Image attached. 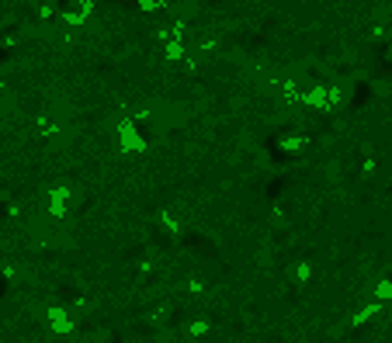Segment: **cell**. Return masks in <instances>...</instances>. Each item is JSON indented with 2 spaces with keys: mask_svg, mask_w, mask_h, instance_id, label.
<instances>
[{
  "mask_svg": "<svg viewBox=\"0 0 392 343\" xmlns=\"http://www.w3.org/2000/svg\"><path fill=\"white\" fill-rule=\"evenodd\" d=\"M170 11H174L177 25H191V18L198 14V0H170Z\"/></svg>",
  "mask_w": 392,
  "mask_h": 343,
  "instance_id": "obj_4",
  "label": "cell"
},
{
  "mask_svg": "<svg viewBox=\"0 0 392 343\" xmlns=\"http://www.w3.org/2000/svg\"><path fill=\"white\" fill-rule=\"evenodd\" d=\"M372 298L382 302V305H389L392 302V278H379V281L372 285Z\"/></svg>",
  "mask_w": 392,
  "mask_h": 343,
  "instance_id": "obj_5",
  "label": "cell"
},
{
  "mask_svg": "<svg viewBox=\"0 0 392 343\" xmlns=\"http://www.w3.org/2000/svg\"><path fill=\"white\" fill-rule=\"evenodd\" d=\"M118 149H122V153H143V149H146V139L136 132V125H132L129 118L118 121Z\"/></svg>",
  "mask_w": 392,
  "mask_h": 343,
  "instance_id": "obj_3",
  "label": "cell"
},
{
  "mask_svg": "<svg viewBox=\"0 0 392 343\" xmlns=\"http://www.w3.org/2000/svg\"><path fill=\"white\" fill-rule=\"evenodd\" d=\"M292 281H295V285H309V281H313V264H309V260H299V264L292 267Z\"/></svg>",
  "mask_w": 392,
  "mask_h": 343,
  "instance_id": "obj_6",
  "label": "cell"
},
{
  "mask_svg": "<svg viewBox=\"0 0 392 343\" xmlns=\"http://www.w3.org/2000/svg\"><path fill=\"white\" fill-rule=\"evenodd\" d=\"M306 142H309V139H306V135H292V139H285V142H281V146H285V149H288V153H295V149H302V146H306Z\"/></svg>",
  "mask_w": 392,
  "mask_h": 343,
  "instance_id": "obj_7",
  "label": "cell"
},
{
  "mask_svg": "<svg viewBox=\"0 0 392 343\" xmlns=\"http://www.w3.org/2000/svg\"><path fill=\"white\" fill-rule=\"evenodd\" d=\"M11 343H115V333H112V326H91V330L77 326L70 337H59L49 326H28V323H21V326H14V340ZM150 343H177V337H167V333L157 330L150 337Z\"/></svg>",
  "mask_w": 392,
  "mask_h": 343,
  "instance_id": "obj_1",
  "label": "cell"
},
{
  "mask_svg": "<svg viewBox=\"0 0 392 343\" xmlns=\"http://www.w3.org/2000/svg\"><path fill=\"white\" fill-rule=\"evenodd\" d=\"M94 11V0H59V21L66 28H80Z\"/></svg>",
  "mask_w": 392,
  "mask_h": 343,
  "instance_id": "obj_2",
  "label": "cell"
}]
</instances>
